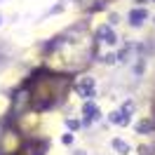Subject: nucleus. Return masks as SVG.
<instances>
[{
  "mask_svg": "<svg viewBox=\"0 0 155 155\" xmlns=\"http://www.w3.org/2000/svg\"><path fill=\"white\" fill-rule=\"evenodd\" d=\"M153 2H155V0H153Z\"/></svg>",
  "mask_w": 155,
  "mask_h": 155,
  "instance_id": "12",
  "label": "nucleus"
},
{
  "mask_svg": "<svg viewBox=\"0 0 155 155\" xmlns=\"http://www.w3.org/2000/svg\"><path fill=\"white\" fill-rule=\"evenodd\" d=\"M66 127H68V129H78L80 122H78V120H66Z\"/></svg>",
  "mask_w": 155,
  "mask_h": 155,
  "instance_id": "9",
  "label": "nucleus"
},
{
  "mask_svg": "<svg viewBox=\"0 0 155 155\" xmlns=\"http://www.w3.org/2000/svg\"><path fill=\"white\" fill-rule=\"evenodd\" d=\"M113 148H115L117 153H122V155H127L129 153V146L122 141V139H113Z\"/></svg>",
  "mask_w": 155,
  "mask_h": 155,
  "instance_id": "6",
  "label": "nucleus"
},
{
  "mask_svg": "<svg viewBox=\"0 0 155 155\" xmlns=\"http://www.w3.org/2000/svg\"><path fill=\"white\" fill-rule=\"evenodd\" d=\"M82 113H85V122H97L99 117H101L99 106H97V104H89V101L82 106Z\"/></svg>",
  "mask_w": 155,
  "mask_h": 155,
  "instance_id": "2",
  "label": "nucleus"
},
{
  "mask_svg": "<svg viewBox=\"0 0 155 155\" xmlns=\"http://www.w3.org/2000/svg\"><path fill=\"white\" fill-rule=\"evenodd\" d=\"M129 120H132V117H127L122 110H113V113H110V122H115V125L127 127V125H129Z\"/></svg>",
  "mask_w": 155,
  "mask_h": 155,
  "instance_id": "5",
  "label": "nucleus"
},
{
  "mask_svg": "<svg viewBox=\"0 0 155 155\" xmlns=\"http://www.w3.org/2000/svg\"><path fill=\"white\" fill-rule=\"evenodd\" d=\"M97 40H99V42H108V45H113L117 38H115V33H113V28L106 24V26H101V28L97 31Z\"/></svg>",
  "mask_w": 155,
  "mask_h": 155,
  "instance_id": "3",
  "label": "nucleus"
},
{
  "mask_svg": "<svg viewBox=\"0 0 155 155\" xmlns=\"http://www.w3.org/2000/svg\"><path fill=\"white\" fill-rule=\"evenodd\" d=\"M143 19H148V10H143V7H136V10L129 12V24H132L134 28H136V26H141Z\"/></svg>",
  "mask_w": 155,
  "mask_h": 155,
  "instance_id": "4",
  "label": "nucleus"
},
{
  "mask_svg": "<svg viewBox=\"0 0 155 155\" xmlns=\"http://www.w3.org/2000/svg\"><path fill=\"white\" fill-rule=\"evenodd\" d=\"M0 21H2V17H0Z\"/></svg>",
  "mask_w": 155,
  "mask_h": 155,
  "instance_id": "11",
  "label": "nucleus"
},
{
  "mask_svg": "<svg viewBox=\"0 0 155 155\" xmlns=\"http://www.w3.org/2000/svg\"><path fill=\"white\" fill-rule=\"evenodd\" d=\"M94 87H97L94 80H92V78H85V80H80V82L75 85V92L80 94V97L89 99V97H94Z\"/></svg>",
  "mask_w": 155,
  "mask_h": 155,
  "instance_id": "1",
  "label": "nucleus"
},
{
  "mask_svg": "<svg viewBox=\"0 0 155 155\" xmlns=\"http://www.w3.org/2000/svg\"><path fill=\"white\" fill-rule=\"evenodd\" d=\"M122 113H125L127 117H132V113H134V104H132V101H125V106H122Z\"/></svg>",
  "mask_w": 155,
  "mask_h": 155,
  "instance_id": "8",
  "label": "nucleus"
},
{
  "mask_svg": "<svg viewBox=\"0 0 155 155\" xmlns=\"http://www.w3.org/2000/svg\"><path fill=\"white\" fill-rule=\"evenodd\" d=\"M64 143H66V146H71V143H73V136H71V134H66V136H64Z\"/></svg>",
  "mask_w": 155,
  "mask_h": 155,
  "instance_id": "10",
  "label": "nucleus"
},
{
  "mask_svg": "<svg viewBox=\"0 0 155 155\" xmlns=\"http://www.w3.org/2000/svg\"><path fill=\"white\" fill-rule=\"evenodd\" d=\"M150 129H155V125H153V122H148V120H143V122L136 125V132H139V134H146V132H150Z\"/></svg>",
  "mask_w": 155,
  "mask_h": 155,
  "instance_id": "7",
  "label": "nucleus"
}]
</instances>
